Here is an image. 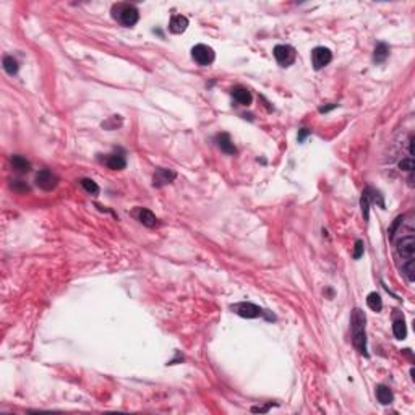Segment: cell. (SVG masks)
Returning a JSON list of instances; mask_svg holds the SVG:
<instances>
[{
	"mask_svg": "<svg viewBox=\"0 0 415 415\" xmlns=\"http://www.w3.org/2000/svg\"><path fill=\"white\" fill-rule=\"evenodd\" d=\"M376 399L378 402H381L383 406H388L392 401H394V396H392V391L384 384L376 386Z\"/></svg>",
	"mask_w": 415,
	"mask_h": 415,
	"instance_id": "16",
	"label": "cell"
},
{
	"mask_svg": "<svg viewBox=\"0 0 415 415\" xmlns=\"http://www.w3.org/2000/svg\"><path fill=\"white\" fill-rule=\"evenodd\" d=\"M216 143H218L221 151H224L225 154H235L237 153V149L234 146V143H232L229 133H219L218 136H216Z\"/></svg>",
	"mask_w": 415,
	"mask_h": 415,
	"instance_id": "14",
	"label": "cell"
},
{
	"mask_svg": "<svg viewBox=\"0 0 415 415\" xmlns=\"http://www.w3.org/2000/svg\"><path fill=\"white\" fill-rule=\"evenodd\" d=\"M375 201H378L380 206H381V208H384V200H383V196L380 195V192H376L375 188H372V187L365 188V192L362 193V200H360V204H362V213H363L365 221L368 219L370 204L375 203Z\"/></svg>",
	"mask_w": 415,
	"mask_h": 415,
	"instance_id": "7",
	"label": "cell"
},
{
	"mask_svg": "<svg viewBox=\"0 0 415 415\" xmlns=\"http://www.w3.org/2000/svg\"><path fill=\"white\" fill-rule=\"evenodd\" d=\"M36 185L39 188H42V190L51 192L59 185V177L54 172H51L49 169H42L36 175Z\"/></svg>",
	"mask_w": 415,
	"mask_h": 415,
	"instance_id": "9",
	"label": "cell"
},
{
	"mask_svg": "<svg viewBox=\"0 0 415 415\" xmlns=\"http://www.w3.org/2000/svg\"><path fill=\"white\" fill-rule=\"evenodd\" d=\"M188 28V18L184 15H174L169 21V31L174 34H182Z\"/></svg>",
	"mask_w": 415,
	"mask_h": 415,
	"instance_id": "12",
	"label": "cell"
},
{
	"mask_svg": "<svg viewBox=\"0 0 415 415\" xmlns=\"http://www.w3.org/2000/svg\"><path fill=\"white\" fill-rule=\"evenodd\" d=\"M3 70L7 71L8 75H16V71H18V62L12 57V55H7V57H3Z\"/></svg>",
	"mask_w": 415,
	"mask_h": 415,
	"instance_id": "21",
	"label": "cell"
},
{
	"mask_svg": "<svg viewBox=\"0 0 415 415\" xmlns=\"http://www.w3.org/2000/svg\"><path fill=\"white\" fill-rule=\"evenodd\" d=\"M175 172L174 170H169V169H158L156 172H154V177H153V185L154 187H158V188H161L164 185H167L170 184L174 179H175Z\"/></svg>",
	"mask_w": 415,
	"mask_h": 415,
	"instance_id": "10",
	"label": "cell"
},
{
	"mask_svg": "<svg viewBox=\"0 0 415 415\" xmlns=\"http://www.w3.org/2000/svg\"><path fill=\"white\" fill-rule=\"evenodd\" d=\"M389 55V47L388 44L384 42H380L378 46L375 47V52H373V62L375 64H383L386 59H388Z\"/></svg>",
	"mask_w": 415,
	"mask_h": 415,
	"instance_id": "18",
	"label": "cell"
},
{
	"mask_svg": "<svg viewBox=\"0 0 415 415\" xmlns=\"http://www.w3.org/2000/svg\"><path fill=\"white\" fill-rule=\"evenodd\" d=\"M399 169L401 170H407V172H412V170H414V159H412V156L402 159V161L399 162Z\"/></svg>",
	"mask_w": 415,
	"mask_h": 415,
	"instance_id": "24",
	"label": "cell"
},
{
	"mask_svg": "<svg viewBox=\"0 0 415 415\" xmlns=\"http://www.w3.org/2000/svg\"><path fill=\"white\" fill-rule=\"evenodd\" d=\"M10 187H12L13 190L18 192V193H26V192H30V187H28L25 182H21V180H12V184H10Z\"/></svg>",
	"mask_w": 415,
	"mask_h": 415,
	"instance_id": "23",
	"label": "cell"
},
{
	"mask_svg": "<svg viewBox=\"0 0 415 415\" xmlns=\"http://www.w3.org/2000/svg\"><path fill=\"white\" fill-rule=\"evenodd\" d=\"M192 57L198 65L208 67V65H211L214 62L216 54L213 51V47L206 46V44H196V46L192 49Z\"/></svg>",
	"mask_w": 415,
	"mask_h": 415,
	"instance_id": "5",
	"label": "cell"
},
{
	"mask_svg": "<svg viewBox=\"0 0 415 415\" xmlns=\"http://www.w3.org/2000/svg\"><path fill=\"white\" fill-rule=\"evenodd\" d=\"M112 18L127 28H133L140 20V12L131 3H115L112 7Z\"/></svg>",
	"mask_w": 415,
	"mask_h": 415,
	"instance_id": "2",
	"label": "cell"
},
{
	"mask_svg": "<svg viewBox=\"0 0 415 415\" xmlns=\"http://www.w3.org/2000/svg\"><path fill=\"white\" fill-rule=\"evenodd\" d=\"M273 54L281 67H290V65L295 62V57H297L295 49L289 46V44H278V46L274 47Z\"/></svg>",
	"mask_w": 415,
	"mask_h": 415,
	"instance_id": "6",
	"label": "cell"
},
{
	"mask_svg": "<svg viewBox=\"0 0 415 415\" xmlns=\"http://www.w3.org/2000/svg\"><path fill=\"white\" fill-rule=\"evenodd\" d=\"M135 216H136V219L140 221L143 225H146V227H156V225L159 224L156 216H154V214L149 211V209H146V208H138V209H135Z\"/></svg>",
	"mask_w": 415,
	"mask_h": 415,
	"instance_id": "11",
	"label": "cell"
},
{
	"mask_svg": "<svg viewBox=\"0 0 415 415\" xmlns=\"http://www.w3.org/2000/svg\"><path fill=\"white\" fill-rule=\"evenodd\" d=\"M363 250H365V243L363 240H357L355 242V252H353V258L358 259L363 255Z\"/></svg>",
	"mask_w": 415,
	"mask_h": 415,
	"instance_id": "25",
	"label": "cell"
},
{
	"mask_svg": "<svg viewBox=\"0 0 415 415\" xmlns=\"http://www.w3.org/2000/svg\"><path fill=\"white\" fill-rule=\"evenodd\" d=\"M333 60V52L328 47H315L312 51V65L315 70H321Z\"/></svg>",
	"mask_w": 415,
	"mask_h": 415,
	"instance_id": "8",
	"label": "cell"
},
{
	"mask_svg": "<svg viewBox=\"0 0 415 415\" xmlns=\"http://www.w3.org/2000/svg\"><path fill=\"white\" fill-rule=\"evenodd\" d=\"M367 305L370 310H373V312H381V308H383V300H381L380 294H376V292H372V294H368L367 297Z\"/></svg>",
	"mask_w": 415,
	"mask_h": 415,
	"instance_id": "20",
	"label": "cell"
},
{
	"mask_svg": "<svg viewBox=\"0 0 415 415\" xmlns=\"http://www.w3.org/2000/svg\"><path fill=\"white\" fill-rule=\"evenodd\" d=\"M392 333H394L396 339H406L407 326H406V321H404V318L394 319V324H392Z\"/></svg>",
	"mask_w": 415,
	"mask_h": 415,
	"instance_id": "19",
	"label": "cell"
},
{
	"mask_svg": "<svg viewBox=\"0 0 415 415\" xmlns=\"http://www.w3.org/2000/svg\"><path fill=\"white\" fill-rule=\"evenodd\" d=\"M80 184H81V187L85 188L88 193H90V195H97V193H99L97 184L94 180H91V179H81Z\"/></svg>",
	"mask_w": 415,
	"mask_h": 415,
	"instance_id": "22",
	"label": "cell"
},
{
	"mask_svg": "<svg viewBox=\"0 0 415 415\" xmlns=\"http://www.w3.org/2000/svg\"><path fill=\"white\" fill-rule=\"evenodd\" d=\"M307 135H310V130H308V128H302L300 135H298V141H303V140H305Z\"/></svg>",
	"mask_w": 415,
	"mask_h": 415,
	"instance_id": "26",
	"label": "cell"
},
{
	"mask_svg": "<svg viewBox=\"0 0 415 415\" xmlns=\"http://www.w3.org/2000/svg\"><path fill=\"white\" fill-rule=\"evenodd\" d=\"M396 250L397 255L402 258V261H412V259H415V237L412 234L401 237L396 242Z\"/></svg>",
	"mask_w": 415,
	"mask_h": 415,
	"instance_id": "4",
	"label": "cell"
},
{
	"mask_svg": "<svg viewBox=\"0 0 415 415\" xmlns=\"http://www.w3.org/2000/svg\"><path fill=\"white\" fill-rule=\"evenodd\" d=\"M334 107H336V104H333V106H328V107H319V112H328V110L334 109Z\"/></svg>",
	"mask_w": 415,
	"mask_h": 415,
	"instance_id": "27",
	"label": "cell"
},
{
	"mask_svg": "<svg viewBox=\"0 0 415 415\" xmlns=\"http://www.w3.org/2000/svg\"><path fill=\"white\" fill-rule=\"evenodd\" d=\"M106 164H107V167L112 170H122L127 167V159L124 156V153H112V154H109V158L106 159Z\"/></svg>",
	"mask_w": 415,
	"mask_h": 415,
	"instance_id": "15",
	"label": "cell"
},
{
	"mask_svg": "<svg viewBox=\"0 0 415 415\" xmlns=\"http://www.w3.org/2000/svg\"><path fill=\"white\" fill-rule=\"evenodd\" d=\"M232 97L235 99L237 102L242 104V106H250L252 104V93L247 90L245 86H235V88H232Z\"/></svg>",
	"mask_w": 415,
	"mask_h": 415,
	"instance_id": "13",
	"label": "cell"
},
{
	"mask_svg": "<svg viewBox=\"0 0 415 415\" xmlns=\"http://www.w3.org/2000/svg\"><path fill=\"white\" fill-rule=\"evenodd\" d=\"M230 310H232V312H234L235 315H239V317L248 318V319L266 317V312H264L263 308H259L258 305H255V303H250V302H239V303H234V305H230Z\"/></svg>",
	"mask_w": 415,
	"mask_h": 415,
	"instance_id": "3",
	"label": "cell"
},
{
	"mask_svg": "<svg viewBox=\"0 0 415 415\" xmlns=\"http://www.w3.org/2000/svg\"><path fill=\"white\" fill-rule=\"evenodd\" d=\"M351 326H352V344L358 352L363 355H368L367 352V331H365V323L367 317L360 308H355L351 317Z\"/></svg>",
	"mask_w": 415,
	"mask_h": 415,
	"instance_id": "1",
	"label": "cell"
},
{
	"mask_svg": "<svg viewBox=\"0 0 415 415\" xmlns=\"http://www.w3.org/2000/svg\"><path fill=\"white\" fill-rule=\"evenodd\" d=\"M10 162H12L13 169L18 170V172H21V174L30 172V170H31V162L28 161L26 158H23V156H12Z\"/></svg>",
	"mask_w": 415,
	"mask_h": 415,
	"instance_id": "17",
	"label": "cell"
}]
</instances>
